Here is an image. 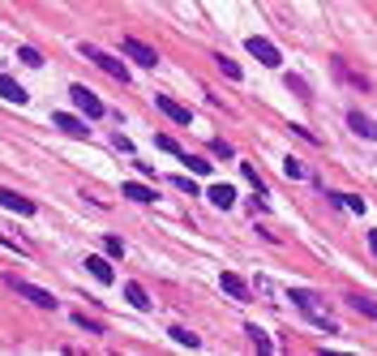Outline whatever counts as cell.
<instances>
[{
    "mask_svg": "<svg viewBox=\"0 0 377 356\" xmlns=\"http://www.w3.org/2000/svg\"><path fill=\"white\" fill-rule=\"evenodd\" d=\"M86 271H90L99 283H112V279H116V271L107 266V258H99V253H90V258H86Z\"/></svg>",
    "mask_w": 377,
    "mask_h": 356,
    "instance_id": "obj_12",
    "label": "cell"
},
{
    "mask_svg": "<svg viewBox=\"0 0 377 356\" xmlns=\"http://www.w3.org/2000/svg\"><path fill=\"white\" fill-rule=\"evenodd\" d=\"M330 202H339V207H347V211H364V197H356V193H330Z\"/></svg>",
    "mask_w": 377,
    "mask_h": 356,
    "instance_id": "obj_18",
    "label": "cell"
},
{
    "mask_svg": "<svg viewBox=\"0 0 377 356\" xmlns=\"http://www.w3.org/2000/svg\"><path fill=\"white\" fill-rule=\"evenodd\" d=\"M283 172H288L292 180H300V176H304V164H300V159H283Z\"/></svg>",
    "mask_w": 377,
    "mask_h": 356,
    "instance_id": "obj_26",
    "label": "cell"
},
{
    "mask_svg": "<svg viewBox=\"0 0 377 356\" xmlns=\"http://www.w3.org/2000/svg\"><path fill=\"white\" fill-rule=\"evenodd\" d=\"M154 146H159V150H168V155H176V159H185V150H180L168 133H159V137H154Z\"/></svg>",
    "mask_w": 377,
    "mask_h": 356,
    "instance_id": "obj_19",
    "label": "cell"
},
{
    "mask_svg": "<svg viewBox=\"0 0 377 356\" xmlns=\"http://www.w3.org/2000/svg\"><path fill=\"white\" fill-rule=\"evenodd\" d=\"M18 61H22V65H30V69H39V65H43V56L35 52V47H22V52H18Z\"/></svg>",
    "mask_w": 377,
    "mask_h": 356,
    "instance_id": "obj_21",
    "label": "cell"
},
{
    "mask_svg": "<svg viewBox=\"0 0 377 356\" xmlns=\"http://www.w3.org/2000/svg\"><path fill=\"white\" fill-rule=\"evenodd\" d=\"M288 90H296V94H300V99H313V94H309V86H304V82H300V78H288Z\"/></svg>",
    "mask_w": 377,
    "mask_h": 356,
    "instance_id": "obj_28",
    "label": "cell"
},
{
    "mask_svg": "<svg viewBox=\"0 0 377 356\" xmlns=\"http://www.w3.org/2000/svg\"><path fill=\"white\" fill-rule=\"evenodd\" d=\"M125 296H129L133 309H150V296H146V288H142V283H125Z\"/></svg>",
    "mask_w": 377,
    "mask_h": 356,
    "instance_id": "obj_15",
    "label": "cell"
},
{
    "mask_svg": "<svg viewBox=\"0 0 377 356\" xmlns=\"http://www.w3.org/2000/svg\"><path fill=\"white\" fill-rule=\"evenodd\" d=\"M347 125H352V133H360V137H369V142H377V121H373V116L352 112V116H347Z\"/></svg>",
    "mask_w": 377,
    "mask_h": 356,
    "instance_id": "obj_10",
    "label": "cell"
},
{
    "mask_svg": "<svg viewBox=\"0 0 377 356\" xmlns=\"http://www.w3.org/2000/svg\"><path fill=\"white\" fill-rule=\"evenodd\" d=\"M245 335H249V343H253L257 352H271V348H275L271 339H266V331H261V326H245Z\"/></svg>",
    "mask_w": 377,
    "mask_h": 356,
    "instance_id": "obj_17",
    "label": "cell"
},
{
    "mask_svg": "<svg viewBox=\"0 0 377 356\" xmlns=\"http://www.w3.org/2000/svg\"><path fill=\"white\" fill-rule=\"evenodd\" d=\"M172 339H176L180 348H197V343H202V339H197L193 331H185V326H176V331H172Z\"/></svg>",
    "mask_w": 377,
    "mask_h": 356,
    "instance_id": "obj_20",
    "label": "cell"
},
{
    "mask_svg": "<svg viewBox=\"0 0 377 356\" xmlns=\"http://www.w3.org/2000/svg\"><path fill=\"white\" fill-rule=\"evenodd\" d=\"M69 94H73V108H78V112H86L90 121H99V116L107 112V108H103V99H99V94H94L90 86H73Z\"/></svg>",
    "mask_w": 377,
    "mask_h": 356,
    "instance_id": "obj_3",
    "label": "cell"
},
{
    "mask_svg": "<svg viewBox=\"0 0 377 356\" xmlns=\"http://www.w3.org/2000/svg\"><path fill=\"white\" fill-rule=\"evenodd\" d=\"M51 125L65 129L69 137H86V133H90V129H86V121H78V116H69V112H51Z\"/></svg>",
    "mask_w": 377,
    "mask_h": 356,
    "instance_id": "obj_9",
    "label": "cell"
},
{
    "mask_svg": "<svg viewBox=\"0 0 377 356\" xmlns=\"http://www.w3.org/2000/svg\"><path fill=\"white\" fill-rule=\"evenodd\" d=\"M206 197H210V202H214V207H219V211H232V207H236V189H232V185H214V189H210Z\"/></svg>",
    "mask_w": 377,
    "mask_h": 356,
    "instance_id": "obj_14",
    "label": "cell"
},
{
    "mask_svg": "<svg viewBox=\"0 0 377 356\" xmlns=\"http://www.w3.org/2000/svg\"><path fill=\"white\" fill-rule=\"evenodd\" d=\"M172 185H176V189H185V193H189V197H193V193H197V185H193V180H189V176H172Z\"/></svg>",
    "mask_w": 377,
    "mask_h": 356,
    "instance_id": "obj_29",
    "label": "cell"
},
{
    "mask_svg": "<svg viewBox=\"0 0 377 356\" xmlns=\"http://www.w3.org/2000/svg\"><path fill=\"white\" fill-rule=\"evenodd\" d=\"M73 322H78V326H82L86 335H103V326H99V322H90L86 314H73Z\"/></svg>",
    "mask_w": 377,
    "mask_h": 356,
    "instance_id": "obj_24",
    "label": "cell"
},
{
    "mask_svg": "<svg viewBox=\"0 0 377 356\" xmlns=\"http://www.w3.org/2000/svg\"><path fill=\"white\" fill-rule=\"evenodd\" d=\"M347 309H352V314H364V318H373V322H377V300H373V296L352 292V296H347Z\"/></svg>",
    "mask_w": 377,
    "mask_h": 356,
    "instance_id": "obj_11",
    "label": "cell"
},
{
    "mask_svg": "<svg viewBox=\"0 0 377 356\" xmlns=\"http://www.w3.org/2000/svg\"><path fill=\"white\" fill-rule=\"evenodd\" d=\"M103 249L112 253V258H125V240H120V236H107V240H103Z\"/></svg>",
    "mask_w": 377,
    "mask_h": 356,
    "instance_id": "obj_22",
    "label": "cell"
},
{
    "mask_svg": "<svg viewBox=\"0 0 377 356\" xmlns=\"http://www.w3.org/2000/svg\"><path fill=\"white\" fill-rule=\"evenodd\" d=\"M9 288L18 292V296H26L30 305H35V309H56V296H51V292H43V288H35V283H26V279H18V275H9Z\"/></svg>",
    "mask_w": 377,
    "mask_h": 356,
    "instance_id": "obj_2",
    "label": "cell"
},
{
    "mask_svg": "<svg viewBox=\"0 0 377 356\" xmlns=\"http://www.w3.org/2000/svg\"><path fill=\"white\" fill-rule=\"evenodd\" d=\"M120 52H125L129 61L146 65V69H154V65H159V52H154V47H146L142 39H120Z\"/></svg>",
    "mask_w": 377,
    "mask_h": 356,
    "instance_id": "obj_5",
    "label": "cell"
},
{
    "mask_svg": "<svg viewBox=\"0 0 377 356\" xmlns=\"http://www.w3.org/2000/svg\"><path fill=\"white\" fill-rule=\"evenodd\" d=\"M210 150H214V155H223V159H232V146H228L223 137H214V142H210Z\"/></svg>",
    "mask_w": 377,
    "mask_h": 356,
    "instance_id": "obj_27",
    "label": "cell"
},
{
    "mask_svg": "<svg viewBox=\"0 0 377 356\" xmlns=\"http://www.w3.org/2000/svg\"><path fill=\"white\" fill-rule=\"evenodd\" d=\"M0 99H5V104H26V86H18L13 78L0 73Z\"/></svg>",
    "mask_w": 377,
    "mask_h": 356,
    "instance_id": "obj_13",
    "label": "cell"
},
{
    "mask_svg": "<svg viewBox=\"0 0 377 356\" xmlns=\"http://www.w3.org/2000/svg\"><path fill=\"white\" fill-rule=\"evenodd\" d=\"M219 288H223V292H228L232 300H240V305H245V300L253 296V292H249V283H245L240 275H232V271H223V275H219Z\"/></svg>",
    "mask_w": 377,
    "mask_h": 356,
    "instance_id": "obj_7",
    "label": "cell"
},
{
    "mask_svg": "<svg viewBox=\"0 0 377 356\" xmlns=\"http://www.w3.org/2000/svg\"><path fill=\"white\" fill-rule=\"evenodd\" d=\"M0 207H5V211H18V215H35V202L22 197V193H13V189H0Z\"/></svg>",
    "mask_w": 377,
    "mask_h": 356,
    "instance_id": "obj_8",
    "label": "cell"
},
{
    "mask_svg": "<svg viewBox=\"0 0 377 356\" xmlns=\"http://www.w3.org/2000/svg\"><path fill=\"white\" fill-rule=\"evenodd\" d=\"M219 69H223V73H228L232 82H240V65H236V61H228V56H219Z\"/></svg>",
    "mask_w": 377,
    "mask_h": 356,
    "instance_id": "obj_25",
    "label": "cell"
},
{
    "mask_svg": "<svg viewBox=\"0 0 377 356\" xmlns=\"http://www.w3.org/2000/svg\"><path fill=\"white\" fill-rule=\"evenodd\" d=\"M245 47H249V52H253V56H257V61H261L266 69H279V65H283V56H279V47H275L271 39H261V35H253V39H249Z\"/></svg>",
    "mask_w": 377,
    "mask_h": 356,
    "instance_id": "obj_4",
    "label": "cell"
},
{
    "mask_svg": "<svg viewBox=\"0 0 377 356\" xmlns=\"http://www.w3.org/2000/svg\"><path fill=\"white\" fill-rule=\"evenodd\" d=\"M120 193H125V197H133V202H154V189H146V185H137V180L120 185Z\"/></svg>",
    "mask_w": 377,
    "mask_h": 356,
    "instance_id": "obj_16",
    "label": "cell"
},
{
    "mask_svg": "<svg viewBox=\"0 0 377 356\" xmlns=\"http://www.w3.org/2000/svg\"><path fill=\"white\" fill-rule=\"evenodd\" d=\"M369 249H373V253H377V232H369Z\"/></svg>",
    "mask_w": 377,
    "mask_h": 356,
    "instance_id": "obj_30",
    "label": "cell"
},
{
    "mask_svg": "<svg viewBox=\"0 0 377 356\" xmlns=\"http://www.w3.org/2000/svg\"><path fill=\"white\" fill-rule=\"evenodd\" d=\"M82 56H86V61H94V65H99V69H103L107 78H116L120 86L129 82V69H125V61H116V56H107L103 47H94V43H82Z\"/></svg>",
    "mask_w": 377,
    "mask_h": 356,
    "instance_id": "obj_1",
    "label": "cell"
},
{
    "mask_svg": "<svg viewBox=\"0 0 377 356\" xmlns=\"http://www.w3.org/2000/svg\"><path fill=\"white\" fill-rule=\"evenodd\" d=\"M154 104H159V112L172 116L176 125H189V121H193V116H189V108H185V104H176L172 94H154Z\"/></svg>",
    "mask_w": 377,
    "mask_h": 356,
    "instance_id": "obj_6",
    "label": "cell"
},
{
    "mask_svg": "<svg viewBox=\"0 0 377 356\" xmlns=\"http://www.w3.org/2000/svg\"><path fill=\"white\" fill-rule=\"evenodd\" d=\"M180 164H189V168H193L197 176H210V164H206V159H197V155H185Z\"/></svg>",
    "mask_w": 377,
    "mask_h": 356,
    "instance_id": "obj_23",
    "label": "cell"
}]
</instances>
